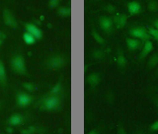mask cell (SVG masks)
I'll use <instances>...</instances> for the list:
<instances>
[{"label":"cell","mask_w":158,"mask_h":134,"mask_svg":"<svg viewBox=\"0 0 158 134\" xmlns=\"http://www.w3.org/2000/svg\"><path fill=\"white\" fill-rule=\"evenodd\" d=\"M40 110L46 112H56L60 110L61 99L59 95H48L44 96L39 103Z\"/></svg>","instance_id":"1"},{"label":"cell","mask_w":158,"mask_h":134,"mask_svg":"<svg viewBox=\"0 0 158 134\" xmlns=\"http://www.w3.org/2000/svg\"><path fill=\"white\" fill-rule=\"evenodd\" d=\"M10 65H11V69L15 73L20 74V75H28L27 67L26 64H25V59L21 54L14 55L11 58Z\"/></svg>","instance_id":"2"},{"label":"cell","mask_w":158,"mask_h":134,"mask_svg":"<svg viewBox=\"0 0 158 134\" xmlns=\"http://www.w3.org/2000/svg\"><path fill=\"white\" fill-rule=\"evenodd\" d=\"M67 60L61 54H54L51 57H48L46 61L47 68L51 69V70H59L62 67L66 65Z\"/></svg>","instance_id":"3"},{"label":"cell","mask_w":158,"mask_h":134,"mask_svg":"<svg viewBox=\"0 0 158 134\" xmlns=\"http://www.w3.org/2000/svg\"><path fill=\"white\" fill-rule=\"evenodd\" d=\"M128 34H130V36H131V38L140 39V41L143 43L146 41H150V39H151L150 35L147 32V29L142 26L132 27L131 29H130Z\"/></svg>","instance_id":"4"},{"label":"cell","mask_w":158,"mask_h":134,"mask_svg":"<svg viewBox=\"0 0 158 134\" xmlns=\"http://www.w3.org/2000/svg\"><path fill=\"white\" fill-rule=\"evenodd\" d=\"M99 25L102 31L105 34H111L114 30L113 18L109 16H100L99 17Z\"/></svg>","instance_id":"5"},{"label":"cell","mask_w":158,"mask_h":134,"mask_svg":"<svg viewBox=\"0 0 158 134\" xmlns=\"http://www.w3.org/2000/svg\"><path fill=\"white\" fill-rule=\"evenodd\" d=\"M34 101V98L25 92H18L16 96V104L20 108H26L30 106Z\"/></svg>","instance_id":"6"},{"label":"cell","mask_w":158,"mask_h":134,"mask_svg":"<svg viewBox=\"0 0 158 134\" xmlns=\"http://www.w3.org/2000/svg\"><path fill=\"white\" fill-rule=\"evenodd\" d=\"M25 26V30H26V32L30 33L36 38V39H43V32L42 30L40 29L39 27H37L36 25H34L32 23H26L24 25Z\"/></svg>","instance_id":"7"},{"label":"cell","mask_w":158,"mask_h":134,"mask_svg":"<svg viewBox=\"0 0 158 134\" xmlns=\"http://www.w3.org/2000/svg\"><path fill=\"white\" fill-rule=\"evenodd\" d=\"M3 20H4V23L5 25H7L8 27H11L13 29H16L18 24L15 17L13 16V14L11 13V11L8 9H5L4 12H3Z\"/></svg>","instance_id":"8"},{"label":"cell","mask_w":158,"mask_h":134,"mask_svg":"<svg viewBox=\"0 0 158 134\" xmlns=\"http://www.w3.org/2000/svg\"><path fill=\"white\" fill-rule=\"evenodd\" d=\"M112 18H113V22H114V25L116 26V28L117 29H123L127 25L128 16H127L126 14L117 13L116 15H114Z\"/></svg>","instance_id":"9"},{"label":"cell","mask_w":158,"mask_h":134,"mask_svg":"<svg viewBox=\"0 0 158 134\" xmlns=\"http://www.w3.org/2000/svg\"><path fill=\"white\" fill-rule=\"evenodd\" d=\"M127 11H128V17L136 16V15L140 14L142 11L141 4L137 1H131L127 3Z\"/></svg>","instance_id":"10"},{"label":"cell","mask_w":158,"mask_h":134,"mask_svg":"<svg viewBox=\"0 0 158 134\" xmlns=\"http://www.w3.org/2000/svg\"><path fill=\"white\" fill-rule=\"evenodd\" d=\"M126 43H127V49L130 51H135L142 47V42L140 39L130 38V37H126Z\"/></svg>","instance_id":"11"},{"label":"cell","mask_w":158,"mask_h":134,"mask_svg":"<svg viewBox=\"0 0 158 134\" xmlns=\"http://www.w3.org/2000/svg\"><path fill=\"white\" fill-rule=\"evenodd\" d=\"M153 51V43L150 41H146L143 43V46H142V49L138 55V59L139 60H143L144 58L147 57V55L149 54L151 51Z\"/></svg>","instance_id":"12"},{"label":"cell","mask_w":158,"mask_h":134,"mask_svg":"<svg viewBox=\"0 0 158 134\" xmlns=\"http://www.w3.org/2000/svg\"><path fill=\"white\" fill-rule=\"evenodd\" d=\"M101 79H102V76H101V74H100V73L94 72V73H91L90 75H88V76L86 77V82H87L92 88H95L96 86H98L99 84H100Z\"/></svg>","instance_id":"13"},{"label":"cell","mask_w":158,"mask_h":134,"mask_svg":"<svg viewBox=\"0 0 158 134\" xmlns=\"http://www.w3.org/2000/svg\"><path fill=\"white\" fill-rule=\"evenodd\" d=\"M7 123L9 125H12V126H18V125H21L24 123V116L20 113H14L11 116L8 118Z\"/></svg>","instance_id":"14"},{"label":"cell","mask_w":158,"mask_h":134,"mask_svg":"<svg viewBox=\"0 0 158 134\" xmlns=\"http://www.w3.org/2000/svg\"><path fill=\"white\" fill-rule=\"evenodd\" d=\"M117 64H118V66L121 70H125V68L127 66V58H126L125 54H123V52L121 48H118V51Z\"/></svg>","instance_id":"15"},{"label":"cell","mask_w":158,"mask_h":134,"mask_svg":"<svg viewBox=\"0 0 158 134\" xmlns=\"http://www.w3.org/2000/svg\"><path fill=\"white\" fill-rule=\"evenodd\" d=\"M7 83V75H6V70H5L4 63L0 59V86L5 87Z\"/></svg>","instance_id":"16"},{"label":"cell","mask_w":158,"mask_h":134,"mask_svg":"<svg viewBox=\"0 0 158 134\" xmlns=\"http://www.w3.org/2000/svg\"><path fill=\"white\" fill-rule=\"evenodd\" d=\"M23 41L24 43L28 44V46H32V44H34L35 43H36V38H35L34 36H32L31 34L28 33V32H25L23 34Z\"/></svg>","instance_id":"17"},{"label":"cell","mask_w":158,"mask_h":134,"mask_svg":"<svg viewBox=\"0 0 158 134\" xmlns=\"http://www.w3.org/2000/svg\"><path fill=\"white\" fill-rule=\"evenodd\" d=\"M57 14H58V16H60L62 18L70 17L71 9H70V7H59L57 9Z\"/></svg>","instance_id":"18"},{"label":"cell","mask_w":158,"mask_h":134,"mask_svg":"<svg viewBox=\"0 0 158 134\" xmlns=\"http://www.w3.org/2000/svg\"><path fill=\"white\" fill-rule=\"evenodd\" d=\"M158 65V52L154 53L153 55L149 58V60L147 62V67L148 69H153Z\"/></svg>","instance_id":"19"},{"label":"cell","mask_w":158,"mask_h":134,"mask_svg":"<svg viewBox=\"0 0 158 134\" xmlns=\"http://www.w3.org/2000/svg\"><path fill=\"white\" fill-rule=\"evenodd\" d=\"M147 9L151 13L158 12V1L157 0H149L147 3Z\"/></svg>","instance_id":"20"},{"label":"cell","mask_w":158,"mask_h":134,"mask_svg":"<svg viewBox=\"0 0 158 134\" xmlns=\"http://www.w3.org/2000/svg\"><path fill=\"white\" fill-rule=\"evenodd\" d=\"M62 90V85H61V81H58L56 85H54L51 91H49L48 95H59Z\"/></svg>","instance_id":"21"},{"label":"cell","mask_w":158,"mask_h":134,"mask_svg":"<svg viewBox=\"0 0 158 134\" xmlns=\"http://www.w3.org/2000/svg\"><path fill=\"white\" fill-rule=\"evenodd\" d=\"M106 56L105 51H103L102 49H95L92 52V57L94 59H97V60H103L104 58Z\"/></svg>","instance_id":"22"},{"label":"cell","mask_w":158,"mask_h":134,"mask_svg":"<svg viewBox=\"0 0 158 134\" xmlns=\"http://www.w3.org/2000/svg\"><path fill=\"white\" fill-rule=\"evenodd\" d=\"M92 37L94 38V39H95V41L100 44V46H105V43H106V41L105 39H104L100 35H99L97 32H96V30H92Z\"/></svg>","instance_id":"23"},{"label":"cell","mask_w":158,"mask_h":134,"mask_svg":"<svg viewBox=\"0 0 158 134\" xmlns=\"http://www.w3.org/2000/svg\"><path fill=\"white\" fill-rule=\"evenodd\" d=\"M147 32L150 35V37L152 39H154L156 42H158V30L154 27H148Z\"/></svg>","instance_id":"24"},{"label":"cell","mask_w":158,"mask_h":134,"mask_svg":"<svg viewBox=\"0 0 158 134\" xmlns=\"http://www.w3.org/2000/svg\"><path fill=\"white\" fill-rule=\"evenodd\" d=\"M103 10L104 11H106V12H108L109 14H111V15H116L118 12H117V8L114 6L113 4H107L105 7L103 8Z\"/></svg>","instance_id":"25"},{"label":"cell","mask_w":158,"mask_h":134,"mask_svg":"<svg viewBox=\"0 0 158 134\" xmlns=\"http://www.w3.org/2000/svg\"><path fill=\"white\" fill-rule=\"evenodd\" d=\"M38 132V128L35 126H29L27 128H24V129L20 130L21 134H35Z\"/></svg>","instance_id":"26"},{"label":"cell","mask_w":158,"mask_h":134,"mask_svg":"<svg viewBox=\"0 0 158 134\" xmlns=\"http://www.w3.org/2000/svg\"><path fill=\"white\" fill-rule=\"evenodd\" d=\"M59 3H60V0H49L48 1V6L51 8H56Z\"/></svg>","instance_id":"27"},{"label":"cell","mask_w":158,"mask_h":134,"mask_svg":"<svg viewBox=\"0 0 158 134\" xmlns=\"http://www.w3.org/2000/svg\"><path fill=\"white\" fill-rule=\"evenodd\" d=\"M23 86L24 88L26 89V90H28L29 92H33L35 90V86L33 85L32 83H23Z\"/></svg>","instance_id":"28"},{"label":"cell","mask_w":158,"mask_h":134,"mask_svg":"<svg viewBox=\"0 0 158 134\" xmlns=\"http://www.w3.org/2000/svg\"><path fill=\"white\" fill-rule=\"evenodd\" d=\"M149 129H150V131H158V120H156L155 122H153L152 124L150 125V127H149Z\"/></svg>","instance_id":"29"},{"label":"cell","mask_w":158,"mask_h":134,"mask_svg":"<svg viewBox=\"0 0 158 134\" xmlns=\"http://www.w3.org/2000/svg\"><path fill=\"white\" fill-rule=\"evenodd\" d=\"M118 134H127L126 129L123 126H120L118 127Z\"/></svg>","instance_id":"30"},{"label":"cell","mask_w":158,"mask_h":134,"mask_svg":"<svg viewBox=\"0 0 158 134\" xmlns=\"http://www.w3.org/2000/svg\"><path fill=\"white\" fill-rule=\"evenodd\" d=\"M152 99H153V102H154V104H155V106L158 107V97L155 96V97H153Z\"/></svg>","instance_id":"31"},{"label":"cell","mask_w":158,"mask_h":134,"mask_svg":"<svg viewBox=\"0 0 158 134\" xmlns=\"http://www.w3.org/2000/svg\"><path fill=\"white\" fill-rule=\"evenodd\" d=\"M88 134H99V132L96 129H93V130H91L90 132H89Z\"/></svg>","instance_id":"32"},{"label":"cell","mask_w":158,"mask_h":134,"mask_svg":"<svg viewBox=\"0 0 158 134\" xmlns=\"http://www.w3.org/2000/svg\"><path fill=\"white\" fill-rule=\"evenodd\" d=\"M153 25H154V28H156L158 30V20H155V21L153 22Z\"/></svg>","instance_id":"33"},{"label":"cell","mask_w":158,"mask_h":134,"mask_svg":"<svg viewBox=\"0 0 158 134\" xmlns=\"http://www.w3.org/2000/svg\"><path fill=\"white\" fill-rule=\"evenodd\" d=\"M7 131L10 132V133H12L13 132V129H11V128H7Z\"/></svg>","instance_id":"34"},{"label":"cell","mask_w":158,"mask_h":134,"mask_svg":"<svg viewBox=\"0 0 158 134\" xmlns=\"http://www.w3.org/2000/svg\"><path fill=\"white\" fill-rule=\"evenodd\" d=\"M2 36H3V35H2ZM1 43H2V39L0 38V46H1Z\"/></svg>","instance_id":"35"},{"label":"cell","mask_w":158,"mask_h":134,"mask_svg":"<svg viewBox=\"0 0 158 134\" xmlns=\"http://www.w3.org/2000/svg\"><path fill=\"white\" fill-rule=\"evenodd\" d=\"M156 77H158V67H157V70H156Z\"/></svg>","instance_id":"36"},{"label":"cell","mask_w":158,"mask_h":134,"mask_svg":"<svg viewBox=\"0 0 158 134\" xmlns=\"http://www.w3.org/2000/svg\"><path fill=\"white\" fill-rule=\"evenodd\" d=\"M0 134H2V133H0Z\"/></svg>","instance_id":"37"}]
</instances>
